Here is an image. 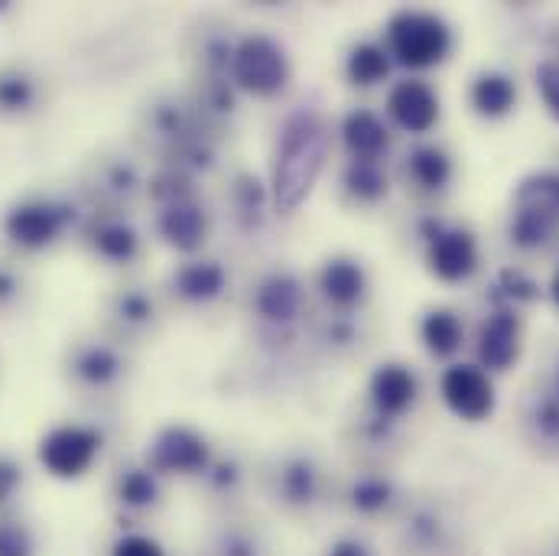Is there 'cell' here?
I'll use <instances>...</instances> for the list:
<instances>
[{
  "label": "cell",
  "instance_id": "44dd1931",
  "mask_svg": "<svg viewBox=\"0 0 559 556\" xmlns=\"http://www.w3.org/2000/svg\"><path fill=\"white\" fill-rule=\"evenodd\" d=\"M108 322L124 335L138 339L156 326V299L146 286H121L108 299Z\"/></svg>",
  "mask_w": 559,
  "mask_h": 556
},
{
  "label": "cell",
  "instance_id": "4fadbf2b",
  "mask_svg": "<svg viewBox=\"0 0 559 556\" xmlns=\"http://www.w3.org/2000/svg\"><path fill=\"white\" fill-rule=\"evenodd\" d=\"M439 394L445 407L462 419L491 417L495 411V385L481 365H452L439 378Z\"/></svg>",
  "mask_w": 559,
  "mask_h": 556
},
{
  "label": "cell",
  "instance_id": "2e32d148",
  "mask_svg": "<svg viewBox=\"0 0 559 556\" xmlns=\"http://www.w3.org/2000/svg\"><path fill=\"white\" fill-rule=\"evenodd\" d=\"M419 394L417 375L401 365V362H388L381 365L371 381H368V401H371V414L388 423H397L407 411H414Z\"/></svg>",
  "mask_w": 559,
  "mask_h": 556
},
{
  "label": "cell",
  "instance_id": "ffe728a7",
  "mask_svg": "<svg viewBox=\"0 0 559 556\" xmlns=\"http://www.w3.org/2000/svg\"><path fill=\"white\" fill-rule=\"evenodd\" d=\"M85 241L92 255L108 264H131L140 258V232L118 215L95 218L92 228L85 232Z\"/></svg>",
  "mask_w": 559,
  "mask_h": 556
},
{
  "label": "cell",
  "instance_id": "5b68a950",
  "mask_svg": "<svg viewBox=\"0 0 559 556\" xmlns=\"http://www.w3.org/2000/svg\"><path fill=\"white\" fill-rule=\"evenodd\" d=\"M559 232V173H537L514 192L511 241L521 251L544 248Z\"/></svg>",
  "mask_w": 559,
  "mask_h": 556
},
{
  "label": "cell",
  "instance_id": "5bb4252c",
  "mask_svg": "<svg viewBox=\"0 0 559 556\" xmlns=\"http://www.w3.org/2000/svg\"><path fill=\"white\" fill-rule=\"evenodd\" d=\"M316 289H319L322 303L329 306V312L358 316V306L368 299V274L355 258L335 255L319 268Z\"/></svg>",
  "mask_w": 559,
  "mask_h": 556
},
{
  "label": "cell",
  "instance_id": "30bf717a",
  "mask_svg": "<svg viewBox=\"0 0 559 556\" xmlns=\"http://www.w3.org/2000/svg\"><path fill=\"white\" fill-rule=\"evenodd\" d=\"M426 268L442 283H462L478 271V241L465 228H445L436 218L423 222Z\"/></svg>",
  "mask_w": 559,
  "mask_h": 556
},
{
  "label": "cell",
  "instance_id": "7402d4cb",
  "mask_svg": "<svg viewBox=\"0 0 559 556\" xmlns=\"http://www.w3.org/2000/svg\"><path fill=\"white\" fill-rule=\"evenodd\" d=\"M231 218L245 235H254L264 228L271 205V189L254 176V173H238L231 179Z\"/></svg>",
  "mask_w": 559,
  "mask_h": 556
},
{
  "label": "cell",
  "instance_id": "ee69618b",
  "mask_svg": "<svg viewBox=\"0 0 559 556\" xmlns=\"http://www.w3.org/2000/svg\"><path fill=\"white\" fill-rule=\"evenodd\" d=\"M557 394H559V381H557Z\"/></svg>",
  "mask_w": 559,
  "mask_h": 556
},
{
  "label": "cell",
  "instance_id": "7a4b0ae2",
  "mask_svg": "<svg viewBox=\"0 0 559 556\" xmlns=\"http://www.w3.org/2000/svg\"><path fill=\"white\" fill-rule=\"evenodd\" d=\"M293 82V62L283 43L267 33H245L231 56V85L251 98H277Z\"/></svg>",
  "mask_w": 559,
  "mask_h": 556
},
{
  "label": "cell",
  "instance_id": "d6a6232c",
  "mask_svg": "<svg viewBox=\"0 0 559 556\" xmlns=\"http://www.w3.org/2000/svg\"><path fill=\"white\" fill-rule=\"evenodd\" d=\"M212 556H267L264 541L245 524H225L212 544Z\"/></svg>",
  "mask_w": 559,
  "mask_h": 556
},
{
  "label": "cell",
  "instance_id": "7bdbcfd3",
  "mask_svg": "<svg viewBox=\"0 0 559 556\" xmlns=\"http://www.w3.org/2000/svg\"><path fill=\"white\" fill-rule=\"evenodd\" d=\"M550 296H554V303H557V309H559V268H557V274H554V280H550Z\"/></svg>",
  "mask_w": 559,
  "mask_h": 556
},
{
  "label": "cell",
  "instance_id": "484cf974",
  "mask_svg": "<svg viewBox=\"0 0 559 556\" xmlns=\"http://www.w3.org/2000/svg\"><path fill=\"white\" fill-rule=\"evenodd\" d=\"M338 182H342V192L352 202H358V205H374L391 189L384 163H374V159H348L342 166V179Z\"/></svg>",
  "mask_w": 559,
  "mask_h": 556
},
{
  "label": "cell",
  "instance_id": "f1b7e54d",
  "mask_svg": "<svg viewBox=\"0 0 559 556\" xmlns=\"http://www.w3.org/2000/svg\"><path fill=\"white\" fill-rule=\"evenodd\" d=\"M407 176L426 192H442L452 179V159L436 143H419L407 156Z\"/></svg>",
  "mask_w": 559,
  "mask_h": 556
},
{
  "label": "cell",
  "instance_id": "ac0fdd59",
  "mask_svg": "<svg viewBox=\"0 0 559 556\" xmlns=\"http://www.w3.org/2000/svg\"><path fill=\"white\" fill-rule=\"evenodd\" d=\"M228 271L215 258H186L173 274H169V289L179 303L186 306H209L225 296L228 289Z\"/></svg>",
  "mask_w": 559,
  "mask_h": 556
},
{
  "label": "cell",
  "instance_id": "83f0119b",
  "mask_svg": "<svg viewBox=\"0 0 559 556\" xmlns=\"http://www.w3.org/2000/svg\"><path fill=\"white\" fill-rule=\"evenodd\" d=\"M391 66L394 59L381 43H358L345 59V75L358 88H374L391 79Z\"/></svg>",
  "mask_w": 559,
  "mask_h": 556
},
{
  "label": "cell",
  "instance_id": "1f68e13d",
  "mask_svg": "<svg viewBox=\"0 0 559 556\" xmlns=\"http://www.w3.org/2000/svg\"><path fill=\"white\" fill-rule=\"evenodd\" d=\"M95 189H102V196H108V199H115V202L131 199L140 189L138 166L128 163V159H108V163L102 166V173H98V186H95Z\"/></svg>",
  "mask_w": 559,
  "mask_h": 556
},
{
  "label": "cell",
  "instance_id": "4dcf8cb0",
  "mask_svg": "<svg viewBox=\"0 0 559 556\" xmlns=\"http://www.w3.org/2000/svg\"><path fill=\"white\" fill-rule=\"evenodd\" d=\"M202 482H205V488L215 498H235V495H241V488L248 482V472H245V465H241L238 456H215L209 462Z\"/></svg>",
  "mask_w": 559,
  "mask_h": 556
},
{
  "label": "cell",
  "instance_id": "ba28073f",
  "mask_svg": "<svg viewBox=\"0 0 559 556\" xmlns=\"http://www.w3.org/2000/svg\"><path fill=\"white\" fill-rule=\"evenodd\" d=\"M267 482H271V498L293 514L316 511L329 495V475H325L322 462L309 452L280 456Z\"/></svg>",
  "mask_w": 559,
  "mask_h": 556
},
{
  "label": "cell",
  "instance_id": "9c48e42d",
  "mask_svg": "<svg viewBox=\"0 0 559 556\" xmlns=\"http://www.w3.org/2000/svg\"><path fill=\"white\" fill-rule=\"evenodd\" d=\"M105 436L88 423H59L39 439V462L56 478H82L102 456Z\"/></svg>",
  "mask_w": 559,
  "mask_h": 556
},
{
  "label": "cell",
  "instance_id": "e575fe53",
  "mask_svg": "<svg viewBox=\"0 0 559 556\" xmlns=\"http://www.w3.org/2000/svg\"><path fill=\"white\" fill-rule=\"evenodd\" d=\"M319 339H322L329 348H335V352H345V348H352V345L358 342V322H355V316H345V312H329V316H325V322H322V332H319Z\"/></svg>",
  "mask_w": 559,
  "mask_h": 556
},
{
  "label": "cell",
  "instance_id": "60d3db41",
  "mask_svg": "<svg viewBox=\"0 0 559 556\" xmlns=\"http://www.w3.org/2000/svg\"><path fill=\"white\" fill-rule=\"evenodd\" d=\"M20 293H23V280H20V274L0 261V309H10V306L20 299Z\"/></svg>",
  "mask_w": 559,
  "mask_h": 556
},
{
  "label": "cell",
  "instance_id": "f35d334b",
  "mask_svg": "<svg viewBox=\"0 0 559 556\" xmlns=\"http://www.w3.org/2000/svg\"><path fill=\"white\" fill-rule=\"evenodd\" d=\"M534 423H537V429H540V436H547V439H559V394H547L540 404H537V411H534Z\"/></svg>",
  "mask_w": 559,
  "mask_h": 556
},
{
  "label": "cell",
  "instance_id": "d590c367",
  "mask_svg": "<svg viewBox=\"0 0 559 556\" xmlns=\"http://www.w3.org/2000/svg\"><path fill=\"white\" fill-rule=\"evenodd\" d=\"M537 79V95L544 102V108L550 111V118L559 121V56H550L537 66L534 72Z\"/></svg>",
  "mask_w": 559,
  "mask_h": 556
},
{
  "label": "cell",
  "instance_id": "4316f807",
  "mask_svg": "<svg viewBox=\"0 0 559 556\" xmlns=\"http://www.w3.org/2000/svg\"><path fill=\"white\" fill-rule=\"evenodd\" d=\"M43 102V88L39 79L20 66H3L0 69V115L7 118H20L36 111Z\"/></svg>",
  "mask_w": 559,
  "mask_h": 556
},
{
  "label": "cell",
  "instance_id": "52a82bcc",
  "mask_svg": "<svg viewBox=\"0 0 559 556\" xmlns=\"http://www.w3.org/2000/svg\"><path fill=\"white\" fill-rule=\"evenodd\" d=\"M212 459H215V452H212V442L205 433H199L195 426H186V423H169L150 439L143 465H150L159 478L163 475L202 478Z\"/></svg>",
  "mask_w": 559,
  "mask_h": 556
},
{
  "label": "cell",
  "instance_id": "74e56055",
  "mask_svg": "<svg viewBox=\"0 0 559 556\" xmlns=\"http://www.w3.org/2000/svg\"><path fill=\"white\" fill-rule=\"evenodd\" d=\"M111 556H166V551H163L153 537L131 531V534H121V537L115 541Z\"/></svg>",
  "mask_w": 559,
  "mask_h": 556
},
{
  "label": "cell",
  "instance_id": "603a6c76",
  "mask_svg": "<svg viewBox=\"0 0 559 556\" xmlns=\"http://www.w3.org/2000/svg\"><path fill=\"white\" fill-rule=\"evenodd\" d=\"M394 501H397V485L381 472H361L345 488V505L358 518H378V514L391 511Z\"/></svg>",
  "mask_w": 559,
  "mask_h": 556
},
{
  "label": "cell",
  "instance_id": "e0dca14e",
  "mask_svg": "<svg viewBox=\"0 0 559 556\" xmlns=\"http://www.w3.org/2000/svg\"><path fill=\"white\" fill-rule=\"evenodd\" d=\"M521 316L514 309H495L478 329V362L491 371H508L521 358Z\"/></svg>",
  "mask_w": 559,
  "mask_h": 556
},
{
  "label": "cell",
  "instance_id": "d6986e66",
  "mask_svg": "<svg viewBox=\"0 0 559 556\" xmlns=\"http://www.w3.org/2000/svg\"><path fill=\"white\" fill-rule=\"evenodd\" d=\"M338 138H342L348 159H374V163H381L388 146H391V128L378 111L352 108L338 125Z\"/></svg>",
  "mask_w": 559,
  "mask_h": 556
},
{
  "label": "cell",
  "instance_id": "f546056e",
  "mask_svg": "<svg viewBox=\"0 0 559 556\" xmlns=\"http://www.w3.org/2000/svg\"><path fill=\"white\" fill-rule=\"evenodd\" d=\"M419 335H423V345L429 348V355L449 358V355L459 352V345L465 339V326L452 309H432V312L423 316Z\"/></svg>",
  "mask_w": 559,
  "mask_h": 556
},
{
  "label": "cell",
  "instance_id": "8fae6325",
  "mask_svg": "<svg viewBox=\"0 0 559 556\" xmlns=\"http://www.w3.org/2000/svg\"><path fill=\"white\" fill-rule=\"evenodd\" d=\"M153 228L163 238V245H169L173 251H179L186 258H195L212 235V212L202 205V199L195 192V196L156 205Z\"/></svg>",
  "mask_w": 559,
  "mask_h": 556
},
{
  "label": "cell",
  "instance_id": "8992f818",
  "mask_svg": "<svg viewBox=\"0 0 559 556\" xmlns=\"http://www.w3.org/2000/svg\"><path fill=\"white\" fill-rule=\"evenodd\" d=\"M72 222H75V209L69 202L33 196V199L16 202L3 215V235L20 251H43L56 245L69 232Z\"/></svg>",
  "mask_w": 559,
  "mask_h": 556
},
{
  "label": "cell",
  "instance_id": "b9f144b4",
  "mask_svg": "<svg viewBox=\"0 0 559 556\" xmlns=\"http://www.w3.org/2000/svg\"><path fill=\"white\" fill-rule=\"evenodd\" d=\"M325 556H371V551H368V544L358 541V537H342V541H335V544L329 547V554Z\"/></svg>",
  "mask_w": 559,
  "mask_h": 556
},
{
  "label": "cell",
  "instance_id": "6da1fadb",
  "mask_svg": "<svg viewBox=\"0 0 559 556\" xmlns=\"http://www.w3.org/2000/svg\"><path fill=\"white\" fill-rule=\"evenodd\" d=\"M332 150V131L319 108H293L277 131L274 159H271V205L280 215H293L316 189L325 173Z\"/></svg>",
  "mask_w": 559,
  "mask_h": 556
},
{
  "label": "cell",
  "instance_id": "9a60e30c",
  "mask_svg": "<svg viewBox=\"0 0 559 556\" xmlns=\"http://www.w3.org/2000/svg\"><path fill=\"white\" fill-rule=\"evenodd\" d=\"M388 118L407 134H429L439 121V95L423 79H401L388 92Z\"/></svg>",
  "mask_w": 559,
  "mask_h": 556
},
{
  "label": "cell",
  "instance_id": "ab89813d",
  "mask_svg": "<svg viewBox=\"0 0 559 556\" xmlns=\"http://www.w3.org/2000/svg\"><path fill=\"white\" fill-rule=\"evenodd\" d=\"M20 485H23V469L13 459L0 456V505H7L16 495Z\"/></svg>",
  "mask_w": 559,
  "mask_h": 556
},
{
  "label": "cell",
  "instance_id": "836d02e7",
  "mask_svg": "<svg viewBox=\"0 0 559 556\" xmlns=\"http://www.w3.org/2000/svg\"><path fill=\"white\" fill-rule=\"evenodd\" d=\"M0 556H36V537L23 518H0Z\"/></svg>",
  "mask_w": 559,
  "mask_h": 556
},
{
  "label": "cell",
  "instance_id": "cb8c5ba5",
  "mask_svg": "<svg viewBox=\"0 0 559 556\" xmlns=\"http://www.w3.org/2000/svg\"><path fill=\"white\" fill-rule=\"evenodd\" d=\"M163 498V485H159V475L150 469V465H124L115 478V501L124 508V511H153Z\"/></svg>",
  "mask_w": 559,
  "mask_h": 556
},
{
  "label": "cell",
  "instance_id": "3957f363",
  "mask_svg": "<svg viewBox=\"0 0 559 556\" xmlns=\"http://www.w3.org/2000/svg\"><path fill=\"white\" fill-rule=\"evenodd\" d=\"M384 49L404 69L439 66L452 49V29L429 10H397L384 29Z\"/></svg>",
  "mask_w": 559,
  "mask_h": 556
},
{
  "label": "cell",
  "instance_id": "8d00e7d4",
  "mask_svg": "<svg viewBox=\"0 0 559 556\" xmlns=\"http://www.w3.org/2000/svg\"><path fill=\"white\" fill-rule=\"evenodd\" d=\"M498 289H501V299H508L514 306L537 299V283L527 277V274H521V271H504L498 277Z\"/></svg>",
  "mask_w": 559,
  "mask_h": 556
},
{
  "label": "cell",
  "instance_id": "277c9868",
  "mask_svg": "<svg viewBox=\"0 0 559 556\" xmlns=\"http://www.w3.org/2000/svg\"><path fill=\"white\" fill-rule=\"evenodd\" d=\"M251 316L271 342H293L306 316V286L289 268H271L251 286Z\"/></svg>",
  "mask_w": 559,
  "mask_h": 556
},
{
  "label": "cell",
  "instance_id": "d4e9b609",
  "mask_svg": "<svg viewBox=\"0 0 559 556\" xmlns=\"http://www.w3.org/2000/svg\"><path fill=\"white\" fill-rule=\"evenodd\" d=\"M472 108L488 118V121H498V118H508L518 105V85L504 75V72H481L475 82H472Z\"/></svg>",
  "mask_w": 559,
  "mask_h": 556
},
{
  "label": "cell",
  "instance_id": "7c38bea8",
  "mask_svg": "<svg viewBox=\"0 0 559 556\" xmlns=\"http://www.w3.org/2000/svg\"><path fill=\"white\" fill-rule=\"evenodd\" d=\"M124 371H128L124 352L105 339L75 342V348L69 355V375L88 394H105V391L118 388L124 381Z\"/></svg>",
  "mask_w": 559,
  "mask_h": 556
}]
</instances>
